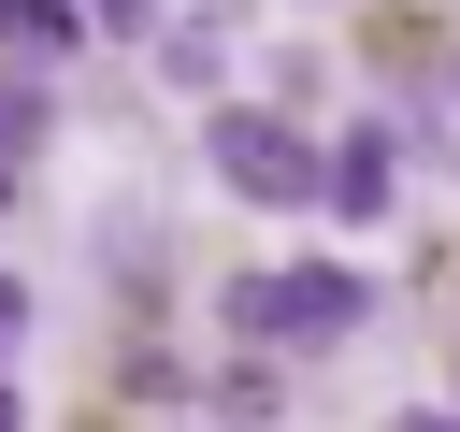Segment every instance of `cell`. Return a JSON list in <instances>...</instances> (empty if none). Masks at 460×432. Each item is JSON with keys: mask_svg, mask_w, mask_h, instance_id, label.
<instances>
[{"mask_svg": "<svg viewBox=\"0 0 460 432\" xmlns=\"http://www.w3.org/2000/svg\"><path fill=\"white\" fill-rule=\"evenodd\" d=\"M230 331H244V346H316V331H359V274H345V259H302V274H230Z\"/></svg>", "mask_w": 460, "mask_h": 432, "instance_id": "1", "label": "cell"}, {"mask_svg": "<svg viewBox=\"0 0 460 432\" xmlns=\"http://www.w3.org/2000/svg\"><path fill=\"white\" fill-rule=\"evenodd\" d=\"M201 144H216V173H230L244 202H331V158H316V144H302L288 115H259V101H230V115L201 130Z\"/></svg>", "mask_w": 460, "mask_h": 432, "instance_id": "2", "label": "cell"}, {"mask_svg": "<svg viewBox=\"0 0 460 432\" xmlns=\"http://www.w3.org/2000/svg\"><path fill=\"white\" fill-rule=\"evenodd\" d=\"M331 202H345V216H374V202H388V144H374V130H345V144H331Z\"/></svg>", "mask_w": 460, "mask_h": 432, "instance_id": "3", "label": "cell"}, {"mask_svg": "<svg viewBox=\"0 0 460 432\" xmlns=\"http://www.w3.org/2000/svg\"><path fill=\"white\" fill-rule=\"evenodd\" d=\"M72 29H86V0H0V43L14 58H58Z\"/></svg>", "mask_w": 460, "mask_h": 432, "instance_id": "4", "label": "cell"}, {"mask_svg": "<svg viewBox=\"0 0 460 432\" xmlns=\"http://www.w3.org/2000/svg\"><path fill=\"white\" fill-rule=\"evenodd\" d=\"M29 144H43V86H0V187H14Z\"/></svg>", "mask_w": 460, "mask_h": 432, "instance_id": "5", "label": "cell"}, {"mask_svg": "<svg viewBox=\"0 0 460 432\" xmlns=\"http://www.w3.org/2000/svg\"><path fill=\"white\" fill-rule=\"evenodd\" d=\"M388 432H460V403H402V418H388Z\"/></svg>", "mask_w": 460, "mask_h": 432, "instance_id": "6", "label": "cell"}, {"mask_svg": "<svg viewBox=\"0 0 460 432\" xmlns=\"http://www.w3.org/2000/svg\"><path fill=\"white\" fill-rule=\"evenodd\" d=\"M14 331H29V288H14V274H0V346H14Z\"/></svg>", "mask_w": 460, "mask_h": 432, "instance_id": "7", "label": "cell"}, {"mask_svg": "<svg viewBox=\"0 0 460 432\" xmlns=\"http://www.w3.org/2000/svg\"><path fill=\"white\" fill-rule=\"evenodd\" d=\"M86 14H101V29H144V0H86Z\"/></svg>", "mask_w": 460, "mask_h": 432, "instance_id": "8", "label": "cell"}, {"mask_svg": "<svg viewBox=\"0 0 460 432\" xmlns=\"http://www.w3.org/2000/svg\"><path fill=\"white\" fill-rule=\"evenodd\" d=\"M0 432H14V403H0Z\"/></svg>", "mask_w": 460, "mask_h": 432, "instance_id": "9", "label": "cell"}]
</instances>
